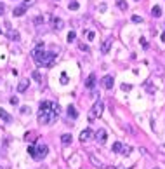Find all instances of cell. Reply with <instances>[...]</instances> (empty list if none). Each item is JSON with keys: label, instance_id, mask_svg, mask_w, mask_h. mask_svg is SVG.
Listing matches in <instances>:
<instances>
[{"label": "cell", "instance_id": "obj_1", "mask_svg": "<svg viewBox=\"0 0 165 169\" xmlns=\"http://www.w3.org/2000/svg\"><path fill=\"white\" fill-rule=\"evenodd\" d=\"M59 117V105L52 101H42L38 108V122L40 124H50Z\"/></svg>", "mask_w": 165, "mask_h": 169}, {"label": "cell", "instance_id": "obj_2", "mask_svg": "<svg viewBox=\"0 0 165 169\" xmlns=\"http://www.w3.org/2000/svg\"><path fill=\"white\" fill-rule=\"evenodd\" d=\"M47 152H49L47 145H38V147L31 145V147L28 148V154L31 155V159H35V161H42V159L47 155Z\"/></svg>", "mask_w": 165, "mask_h": 169}, {"label": "cell", "instance_id": "obj_3", "mask_svg": "<svg viewBox=\"0 0 165 169\" xmlns=\"http://www.w3.org/2000/svg\"><path fill=\"white\" fill-rule=\"evenodd\" d=\"M54 61H56V52H45V51L35 59V63L38 66H52Z\"/></svg>", "mask_w": 165, "mask_h": 169}, {"label": "cell", "instance_id": "obj_4", "mask_svg": "<svg viewBox=\"0 0 165 169\" xmlns=\"http://www.w3.org/2000/svg\"><path fill=\"white\" fill-rule=\"evenodd\" d=\"M103 110H104L103 101H101V99H97L96 103L92 105L90 112H89V120H96L97 117H101V115H103Z\"/></svg>", "mask_w": 165, "mask_h": 169}, {"label": "cell", "instance_id": "obj_5", "mask_svg": "<svg viewBox=\"0 0 165 169\" xmlns=\"http://www.w3.org/2000/svg\"><path fill=\"white\" fill-rule=\"evenodd\" d=\"M50 25H52V28L54 30H63L64 21H63L61 18H57V16H52V18H50Z\"/></svg>", "mask_w": 165, "mask_h": 169}, {"label": "cell", "instance_id": "obj_6", "mask_svg": "<svg viewBox=\"0 0 165 169\" xmlns=\"http://www.w3.org/2000/svg\"><path fill=\"white\" fill-rule=\"evenodd\" d=\"M101 84H103L104 89H111V87H113V84H115V80H113V77H111V75H106V77H103Z\"/></svg>", "mask_w": 165, "mask_h": 169}, {"label": "cell", "instance_id": "obj_7", "mask_svg": "<svg viewBox=\"0 0 165 169\" xmlns=\"http://www.w3.org/2000/svg\"><path fill=\"white\" fill-rule=\"evenodd\" d=\"M0 120L5 122V124H11V122H12V115H9L4 108H0Z\"/></svg>", "mask_w": 165, "mask_h": 169}, {"label": "cell", "instance_id": "obj_8", "mask_svg": "<svg viewBox=\"0 0 165 169\" xmlns=\"http://www.w3.org/2000/svg\"><path fill=\"white\" fill-rule=\"evenodd\" d=\"M26 9L28 7H24V5H23V4H21V5H18V7H14V16H16V18H21V16H24L26 14Z\"/></svg>", "mask_w": 165, "mask_h": 169}, {"label": "cell", "instance_id": "obj_9", "mask_svg": "<svg viewBox=\"0 0 165 169\" xmlns=\"http://www.w3.org/2000/svg\"><path fill=\"white\" fill-rule=\"evenodd\" d=\"M90 138H92V131H90L89 127H87V129H83L82 133H80V141H83V143H85V141H89Z\"/></svg>", "mask_w": 165, "mask_h": 169}, {"label": "cell", "instance_id": "obj_10", "mask_svg": "<svg viewBox=\"0 0 165 169\" xmlns=\"http://www.w3.org/2000/svg\"><path fill=\"white\" fill-rule=\"evenodd\" d=\"M94 85H96V75L90 73L89 77H87V80H85V87L87 89H94Z\"/></svg>", "mask_w": 165, "mask_h": 169}, {"label": "cell", "instance_id": "obj_11", "mask_svg": "<svg viewBox=\"0 0 165 169\" xmlns=\"http://www.w3.org/2000/svg\"><path fill=\"white\" fill-rule=\"evenodd\" d=\"M42 52H44V44H38V45H37V47L31 51V56H33V59H37V58L42 54Z\"/></svg>", "mask_w": 165, "mask_h": 169}, {"label": "cell", "instance_id": "obj_12", "mask_svg": "<svg viewBox=\"0 0 165 169\" xmlns=\"http://www.w3.org/2000/svg\"><path fill=\"white\" fill-rule=\"evenodd\" d=\"M111 42H113L111 38H106V40H104V42L101 44V52H103V54H106V52L110 51V47H111Z\"/></svg>", "mask_w": 165, "mask_h": 169}, {"label": "cell", "instance_id": "obj_13", "mask_svg": "<svg viewBox=\"0 0 165 169\" xmlns=\"http://www.w3.org/2000/svg\"><path fill=\"white\" fill-rule=\"evenodd\" d=\"M96 140L99 141V143H104V141H106V131H104V129H99L96 133Z\"/></svg>", "mask_w": 165, "mask_h": 169}, {"label": "cell", "instance_id": "obj_14", "mask_svg": "<svg viewBox=\"0 0 165 169\" xmlns=\"http://www.w3.org/2000/svg\"><path fill=\"white\" fill-rule=\"evenodd\" d=\"M68 117L70 119H76V117H78V112H76L75 106H71V105L68 106Z\"/></svg>", "mask_w": 165, "mask_h": 169}, {"label": "cell", "instance_id": "obj_15", "mask_svg": "<svg viewBox=\"0 0 165 169\" xmlns=\"http://www.w3.org/2000/svg\"><path fill=\"white\" fill-rule=\"evenodd\" d=\"M28 85H30V82H28V80H21L19 85H18V91H19V92H24L28 89Z\"/></svg>", "mask_w": 165, "mask_h": 169}, {"label": "cell", "instance_id": "obj_16", "mask_svg": "<svg viewBox=\"0 0 165 169\" xmlns=\"http://www.w3.org/2000/svg\"><path fill=\"white\" fill-rule=\"evenodd\" d=\"M151 16L153 18H160V16H162V7H160V5H155V7L151 9Z\"/></svg>", "mask_w": 165, "mask_h": 169}, {"label": "cell", "instance_id": "obj_17", "mask_svg": "<svg viewBox=\"0 0 165 169\" xmlns=\"http://www.w3.org/2000/svg\"><path fill=\"white\" fill-rule=\"evenodd\" d=\"M71 140H73V138H71V134H63V136H61V143H63V145H70Z\"/></svg>", "mask_w": 165, "mask_h": 169}, {"label": "cell", "instance_id": "obj_18", "mask_svg": "<svg viewBox=\"0 0 165 169\" xmlns=\"http://www.w3.org/2000/svg\"><path fill=\"white\" fill-rule=\"evenodd\" d=\"M7 28H9V38H12V40H18V38H19V33H18V31L11 30V26H9V25H7Z\"/></svg>", "mask_w": 165, "mask_h": 169}, {"label": "cell", "instance_id": "obj_19", "mask_svg": "<svg viewBox=\"0 0 165 169\" xmlns=\"http://www.w3.org/2000/svg\"><path fill=\"white\" fill-rule=\"evenodd\" d=\"M44 21H45V18H44V16H37V18H33V25H35V26L44 25Z\"/></svg>", "mask_w": 165, "mask_h": 169}, {"label": "cell", "instance_id": "obj_20", "mask_svg": "<svg viewBox=\"0 0 165 169\" xmlns=\"http://www.w3.org/2000/svg\"><path fill=\"white\" fill-rule=\"evenodd\" d=\"M122 147H124V145H122L120 141L113 143V152H115V154H120V152H122Z\"/></svg>", "mask_w": 165, "mask_h": 169}, {"label": "cell", "instance_id": "obj_21", "mask_svg": "<svg viewBox=\"0 0 165 169\" xmlns=\"http://www.w3.org/2000/svg\"><path fill=\"white\" fill-rule=\"evenodd\" d=\"M89 159H90V162H92L94 166H97V167H103V164H101V162H99V161L96 159V155H92V154H90V155H89Z\"/></svg>", "mask_w": 165, "mask_h": 169}, {"label": "cell", "instance_id": "obj_22", "mask_svg": "<svg viewBox=\"0 0 165 169\" xmlns=\"http://www.w3.org/2000/svg\"><path fill=\"white\" fill-rule=\"evenodd\" d=\"M117 5H118V9L127 11V2H125V0H117Z\"/></svg>", "mask_w": 165, "mask_h": 169}, {"label": "cell", "instance_id": "obj_23", "mask_svg": "<svg viewBox=\"0 0 165 169\" xmlns=\"http://www.w3.org/2000/svg\"><path fill=\"white\" fill-rule=\"evenodd\" d=\"M78 7H80V5H78V2H75V0H73V2H70V5H68L70 11H76Z\"/></svg>", "mask_w": 165, "mask_h": 169}, {"label": "cell", "instance_id": "obj_24", "mask_svg": "<svg viewBox=\"0 0 165 169\" xmlns=\"http://www.w3.org/2000/svg\"><path fill=\"white\" fill-rule=\"evenodd\" d=\"M75 38H76V33L75 31H70L68 33V42H75Z\"/></svg>", "mask_w": 165, "mask_h": 169}, {"label": "cell", "instance_id": "obj_25", "mask_svg": "<svg viewBox=\"0 0 165 169\" xmlns=\"http://www.w3.org/2000/svg\"><path fill=\"white\" fill-rule=\"evenodd\" d=\"M131 150H132L131 147H122V152H120V154H122V155H129V154H131Z\"/></svg>", "mask_w": 165, "mask_h": 169}, {"label": "cell", "instance_id": "obj_26", "mask_svg": "<svg viewBox=\"0 0 165 169\" xmlns=\"http://www.w3.org/2000/svg\"><path fill=\"white\" fill-rule=\"evenodd\" d=\"M23 5H24V7H30V5H33V0H24V2H23Z\"/></svg>", "mask_w": 165, "mask_h": 169}, {"label": "cell", "instance_id": "obj_27", "mask_svg": "<svg viewBox=\"0 0 165 169\" xmlns=\"http://www.w3.org/2000/svg\"><path fill=\"white\" fill-rule=\"evenodd\" d=\"M132 21H134V23H141V21H143V18H139V16H132Z\"/></svg>", "mask_w": 165, "mask_h": 169}, {"label": "cell", "instance_id": "obj_28", "mask_svg": "<svg viewBox=\"0 0 165 169\" xmlns=\"http://www.w3.org/2000/svg\"><path fill=\"white\" fill-rule=\"evenodd\" d=\"M68 82V77H66V73H63L61 75V84H66Z\"/></svg>", "mask_w": 165, "mask_h": 169}, {"label": "cell", "instance_id": "obj_29", "mask_svg": "<svg viewBox=\"0 0 165 169\" xmlns=\"http://www.w3.org/2000/svg\"><path fill=\"white\" fill-rule=\"evenodd\" d=\"M78 47H80V49H82V51H85V52H89V47H87V45H85V44H80V45H78Z\"/></svg>", "mask_w": 165, "mask_h": 169}, {"label": "cell", "instance_id": "obj_30", "mask_svg": "<svg viewBox=\"0 0 165 169\" xmlns=\"http://www.w3.org/2000/svg\"><path fill=\"white\" fill-rule=\"evenodd\" d=\"M94 31H89V33H87V38H89V40H94Z\"/></svg>", "mask_w": 165, "mask_h": 169}, {"label": "cell", "instance_id": "obj_31", "mask_svg": "<svg viewBox=\"0 0 165 169\" xmlns=\"http://www.w3.org/2000/svg\"><path fill=\"white\" fill-rule=\"evenodd\" d=\"M122 91H131V85H129V84H124V85H122Z\"/></svg>", "mask_w": 165, "mask_h": 169}, {"label": "cell", "instance_id": "obj_32", "mask_svg": "<svg viewBox=\"0 0 165 169\" xmlns=\"http://www.w3.org/2000/svg\"><path fill=\"white\" fill-rule=\"evenodd\" d=\"M19 103V99L18 98H11V105H18Z\"/></svg>", "mask_w": 165, "mask_h": 169}, {"label": "cell", "instance_id": "obj_33", "mask_svg": "<svg viewBox=\"0 0 165 169\" xmlns=\"http://www.w3.org/2000/svg\"><path fill=\"white\" fill-rule=\"evenodd\" d=\"M4 12H5V5H4V4H0V16L4 14Z\"/></svg>", "mask_w": 165, "mask_h": 169}, {"label": "cell", "instance_id": "obj_34", "mask_svg": "<svg viewBox=\"0 0 165 169\" xmlns=\"http://www.w3.org/2000/svg\"><path fill=\"white\" fill-rule=\"evenodd\" d=\"M30 112V108H28V106H23V108H21V113H28Z\"/></svg>", "mask_w": 165, "mask_h": 169}, {"label": "cell", "instance_id": "obj_35", "mask_svg": "<svg viewBox=\"0 0 165 169\" xmlns=\"http://www.w3.org/2000/svg\"><path fill=\"white\" fill-rule=\"evenodd\" d=\"M99 11H101V12H104V11H106V5H104V4H101V7H99Z\"/></svg>", "mask_w": 165, "mask_h": 169}, {"label": "cell", "instance_id": "obj_36", "mask_svg": "<svg viewBox=\"0 0 165 169\" xmlns=\"http://www.w3.org/2000/svg\"><path fill=\"white\" fill-rule=\"evenodd\" d=\"M101 169H115V167H111V166H103Z\"/></svg>", "mask_w": 165, "mask_h": 169}, {"label": "cell", "instance_id": "obj_37", "mask_svg": "<svg viewBox=\"0 0 165 169\" xmlns=\"http://www.w3.org/2000/svg\"><path fill=\"white\" fill-rule=\"evenodd\" d=\"M162 42H165V31L162 33Z\"/></svg>", "mask_w": 165, "mask_h": 169}, {"label": "cell", "instance_id": "obj_38", "mask_svg": "<svg viewBox=\"0 0 165 169\" xmlns=\"http://www.w3.org/2000/svg\"><path fill=\"white\" fill-rule=\"evenodd\" d=\"M0 169H4V167H2V166H0Z\"/></svg>", "mask_w": 165, "mask_h": 169}]
</instances>
